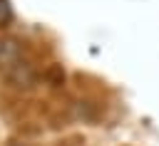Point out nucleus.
<instances>
[{
    "label": "nucleus",
    "mask_w": 159,
    "mask_h": 146,
    "mask_svg": "<svg viewBox=\"0 0 159 146\" xmlns=\"http://www.w3.org/2000/svg\"><path fill=\"white\" fill-rule=\"evenodd\" d=\"M7 20H10V5H7V0H0V25Z\"/></svg>",
    "instance_id": "1"
}]
</instances>
